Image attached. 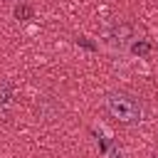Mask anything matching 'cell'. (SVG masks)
<instances>
[{
  "instance_id": "1",
  "label": "cell",
  "mask_w": 158,
  "mask_h": 158,
  "mask_svg": "<svg viewBox=\"0 0 158 158\" xmlns=\"http://www.w3.org/2000/svg\"><path fill=\"white\" fill-rule=\"evenodd\" d=\"M106 111L121 123H136L143 116L141 101L133 94H126V91H111L106 96Z\"/></svg>"
},
{
  "instance_id": "2",
  "label": "cell",
  "mask_w": 158,
  "mask_h": 158,
  "mask_svg": "<svg viewBox=\"0 0 158 158\" xmlns=\"http://www.w3.org/2000/svg\"><path fill=\"white\" fill-rule=\"evenodd\" d=\"M12 12H15V17H17V20H32V15H35L32 5H27V2H17Z\"/></svg>"
},
{
  "instance_id": "3",
  "label": "cell",
  "mask_w": 158,
  "mask_h": 158,
  "mask_svg": "<svg viewBox=\"0 0 158 158\" xmlns=\"http://www.w3.org/2000/svg\"><path fill=\"white\" fill-rule=\"evenodd\" d=\"M131 49H133V54L146 57V54L153 49V44H151V42H146V40H138V42H133V47H131Z\"/></svg>"
},
{
  "instance_id": "4",
  "label": "cell",
  "mask_w": 158,
  "mask_h": 158,
  "mask_svg": "<svg viewBox=\"0 0 158 158\" xmlns=\"http://www.w3.org/2000/svg\"><path fill=\"white\" fill-rule=\"evenodd\" d=\"M10 96H12V86L5 81L2 86H0V104H5V101H10Z\"/></svg>"
},
{
  "instance_id": "5",
  "label": "cell",
  "mask_w": 158,
  "mask_h": 158,
  "mask_svg": "<svg viewBox=\"0 0 158 158\" xmlns=\"http://www.w3.org/2000/svg\"><path fill=\"white\" fill-rule=\"evenodd\" d=\"M77 42H79V44H84L86 49H96V44H91V42L86 40V37H77Z\"/></svg>"
},
{
  "instance_id": "6",
  "label": "cell",
  "mask_w": 158,
  "mask_h": 158,
  "mask_svg": "<svg viewBox=\"0 0 158 158\" xmlns=\"http://www.w3.org/2000/svg\"><path fill=\"white\" fill-rule=\"evenodd\" d=\"M111 158H123V156H121L118 151H114V153H111Z\"/></svg>"
}]
</instances>
